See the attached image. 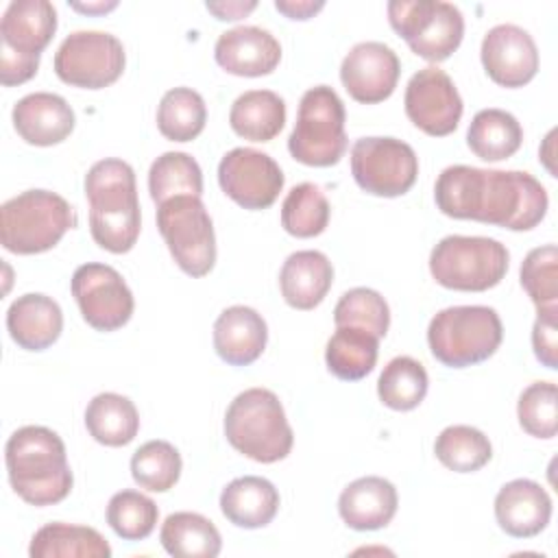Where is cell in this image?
<instances>
[{
    "instance_id": "obj_1",
    "label": "cell",
    "mask_w": 558,
    "mask_h": 558,
    "mask_svg": "<svg viewBox=\"0 0 558 558\" xmlns=\"http://www.w3.org/2000/svg\"><path fill=\"white\" fill-rule=\"evenodd\" d=\"M438 209L458 220H477L510 231H530L547 214V190L530 172L445 168L434 185Z\"/></svg>"
},
{
    "instance_id": "obj_2",
    "label": "cell",
    "mask_w": 558,
    "mask_h": 558,
    "mask_svg": "<svg viewBox=\"0 0 558 558\" xmlns=\"http://www.w3.org/2000/svg\"><path fill=\"white\" fill-rule=\"evenodd\" d=\"M11 488L31 506H52L72 490V471L65 445L44 425L15 429L4 447Z\"/></svg>"
},
{
    "instance_id": "obj_3",
    "label": "cell",
    "mask_w": 558,
    "mask_h": 558,
    "mask_svg": "<svg viewBox=\"0 0 558 558\" xmlns=\"http://www.w3.org/2000/svg\"><path fill=\"white\" fill-rule=\"evenodd\" d=\"M89 201V231L109 253H129L142 227L133 168L122 159H100L85 174Z\"/></svg>"
},
{
    "instance_id": "obj_4",
    "label": "cell",
    "mask_w": 558,
    "mask_h": 558,
    "mask_svg": "<svg viewBox=\"0 0 558 558\" xmlns=\"http://www.w3.org/2000/svg\"><path fill=\"white\" fill-rule=\"evenodd\" d=\"M225 436L235 451L262 464L283 460L294 442L283 405L268 388H248L229 403Z\"/></svg>"
},
{
    "instance_id": "obj_5",
    "label": "cell",
    "mask_w": 558,
    "mask_h": 558,
    "mask_svg": "<svg viewBox=\"0 0 558 558\" xmlns=\"http://www.w3.org/2000/svg\"><path fill=\"white\" fill-rule=\"evenodd\" d=\"M74 227V209L50 190H26L0 207V242L17 255L50 251Z\"/></svg>"
},
{
    "instance_id": "obj_6",
    "label": "cell",
    "mask_w": 558,
    "mask_h": 558,
    "mask_svg": "<svg viewBox=\"0 0 558 558\" xmlns=\"http://www.w3.org/2000/svg\"><path fill=\"white\" fill-rule=\"evenodd\" d=\"M501 340V318L488 305L440 310L427 327L432 355L449 368H464L488 360L499 349Z\"/></svg>"
},
{
    "instance_id": "obj_7",
    "label": "cell",
    "mask_w": 558,
    "mask_h": 558,
    "mask_svg": "<svg viewBox=\"0 0 558 558\" xmlns=\"http://www.w3.org/2000/svg\"><path fill=\"white\" fill-rule=\"evenodd\" d=\"M57 31L48 0H13L0 20V83L22 85L37 74L41 50Z\"/></svg>"
},
{
    "instance_id": "obj_8",
    "label": "cell",
    "mask_w": 558,
    "mask_h": 558,
    "mask_svg": "<svg viewBox=\"0 0 558 558\" xmlns=\"http://www.w3.org/2000/svg\"><path fill=\"white\" fill-rule=\"evenodd\" d=\"M344 120V105L329 85L310 87L299 102L296 122L288 137L290 155L305 166H336L349 146Z\"/></svg>"
},
{
    "instance_id": "obj_9",
    "label": "cell",
    "mask_w": 558,
    "mask_h": 558,
    "mask_svg": "<svg viewBox=\"0 0 558 558\" xmlns=\"http://www.w3.org/2000/svg\"><path fill=\"white\" fill-rule=\"evenodd\" d=\"M508 248L493 238L447 235L429 253V272L442 288L484 292L508 272Z\"/></svg>"
},
{
    "instance_id": "obj_10",
    "label": "cell",
    "mask_w": 558,
    "mask_h": 558,
    "mask_svg": "<svg viewBox=\"0 0 558 558\" xmlns=\"http://www.w3.org/2000/svg\"><path fill=\"white\" fill-rule=\"evenodd\" d=\"M388 22L414 54L434 63L449 59L464 37L460 9L442 0H392Z\"/></svg>"
},
{
    "instance_id": "obj_11",
    "label": "cell",
    "mask_w": 558,
    "mask_h": 558,
    "mask_svg": "<svg viewBox=\"0 0 558 558\" xmlns=\"http://www.w3.org/2000/svg\"><path fill=\"white\" fill-rule=\"evenodd\" d=\"M157 227L177 266L205 277L216 264V235L201 196H174L157 205Z\"/></svg>"
},
{
    "instance_id": "obj_12",
    "label": "cell",
    "mask_w": 558,
    "mask_h": 558,
    "mask_svg": "<svg viewBox=\"0 0 558 558\" xmlns=\"http://www.w3.org/2000/svg\"><path fill=\"white\" fill-rule=\"evenodd\" d=\"M124 63L122 41L105 31H74L61 41L54 54L57 76L83 89H102L116 83Z\"/></svg>"
},
{
    "instance_id": "obj_13",
    "label": "cell",
    "mask_w": 558,
    "mask_h": 558,
    "mask_svg": "<svg viewBox=\"0 0 558 558\" xmlns=\"http://www.w3.org/2000/svg\"><path fill=\"white\" fill-rule=\"evenodd\" d=\"M351 174L364 192L395 198L414 185L418 157L403 140L360 137L351 148Z\"/></svg>"
},
{
    "instance_id": "obj_14",
    "label": "cell",
    "mask_w": 558,
    "mask_h": 558,
    "mask_svg": "<svg viewBox=\"0 0 558 558\" xmlns=\"http://www.w3.org/2000/svg\"><path fill=\"white\" fill-rule=\"evenodd\" d=\"M70 288L85 323L96 331H116L133 316V294L122 275L107 264L78 266Z\"/></svg>"
},
{
    "instance_id": "obj_15",
    "label": "cell",
    "mask_w": 558,
    "mask_h": 558,
    "mask_svg": "<svg viewBox=\"0 0 558 558\" xmlns=\"http://www.w3.org/2000/svg\"><path fill=\"white\" fill-rule=\"evenodd\" d=\"M218 183L233 203L255 211L277 201L283 187V172L270 155L240 146L220 159Z\"/></svg>"
},
{
    "instance_id": "obj_16",
    "label": "cell",
    "mask_w": 558,
    "mask_h": 558,
    "mask_svg": "<svg viewBox=\"0 0 558 558\" xmlns=\"http://www.w3.org/2000/svg\"><path fill=\"white\" fill-rule=\"evenodd\" d=\"M403 105L410 122L432 137L453 133L464 109L451 76L436 65L421 68L412 74Z\"/></svg>"
},
{
    "instance_id": "obj_17",
    "label": "cell",
    "mask_w": 558,
    "mask_h": 558,
    "mask_svg": "<svg viewBox=\"0 0 558 558\" xmlns=\"http://www.w3.org/2000/svg\"><path fill=\"white\" fill-rule=\"evenodd\" d=\"M401 74L397 52L381 41L355 44L340 65V81L349 96L362 105H375L392 96Z\"/></svg>"
},
{
    "instance_id": "obj_18",
    "label": "cell",
    "mask_w": 558,
    "mask_h": 558,
    "mask_svg": "<svg viewBox=\"0 0 558 558\" xmlns=\"http://www.w3.org/2000/svg\"><path fill=\"white\" fill-rule=\"evenodd\" d=\"M482 65L501 87H523L538 72V48L517 24H497L482 39Z\"/></svg>"
},
{
    "instance_id": "obj_19",
    "label": "cell",
    "mask_w": 558,
    "mask_h": 558,
    "mask_svg": "<svg viewBox=\"0 0 558 558\" xmlns=\"http://www.w3.org/2000/svg\"><path fill=\"white\" fill-rule=\"evenodd\" d=\"M216 63L235 76H266L281 61V46L259 26H235L216 39Z\"/></svg>"
},
{
    "instance_id": "obj_20",
    "label": "cell",
    "mask_w": 558,
    "mask_h": 558,
    "mask_svg": "<svg viewBox=\"0 0 558 558\" xmlns=\"http://www.w3.org/2000/svg\"><path fill=\"white\" fill-rule=\"evenodd\" d=\"M495 519L499 527L514 538L541 534L551 519V497L534 480H512L495 497Z\"/></svg>"
},
{
    "instance_id": "obj_21",
    "label": "cell",
    "mask_w": 558,
    "mask_h": 558,
    "mask_svg": "<svg viewBox=\"0 0 558 558\" xmlns=\"http://www.w3.org/2000/svg\"><path fill=\"white\" fill-rule=\"evenodd\" d=\"M74 111L65 98L50 92H35L20 98L13 107L17 135L33 146H52L74 131Z\"/></svg>"
},
{
    "instance_id": "obj_22",
    "label": "cell",
    "mask_w": 558,
    "mask_h": 558,
    "mask_svg": "<svg viewBox=\"0 0 558 558\" xmlns=\"http://www.w3.org/2000/svg\"><path fill=\"white\" fill-rule=\"evenodd\" d=\"M266 340V320L253 307L231 305L214 323V349L231 366L253 364L264 353Z\"/></svg>"
},
{
    "instance_id": "obj_23",
    "label": "cell",
    "mask_w": 558,
    "mask_h": 558,
    "mask_svg": "<svg viewBox=\"0 0 558 558\" xmlns=\"http://www.w3.org/2000/svg\"><path fill=\"white\" fill-rule=\"evenodd\" d=\"M397 506L399 497L395 484L379 475H366L351 482L338 499L342 521L357 532L386 527L392 521Z\"/></svg>"
},
{
    "instance_id": "obj_24",
    "label": "cell",
    "mask_w": 558,
    "mask_h": 558,
    "mask_svg": "<svg viewBox=\"0 0 558 558\" xmlns=\"http://www.w3.org/2000/svg\"><path fill=\"white\" fill-rule=\"evenodd\" d=\"M7 329L17 347L26 351H44L61 336L63 314L54 299L28 292L9 305Z\"/></svg>"
},
{
    "instance_id": "obj_25",
    "label": "cell",
    "mask_w": 558,
    "mask_h": 558,
    "mask_svg": "<svg viewBox=\"0 0 558 558\" xmlns=\"http://www.w3.org/2000/svg\"><path fill=\"white\" fill-rule=\"evenodd\" d=\"M333 283V266L320 251H296L288 255L279 272V288L294 310H314Z\"/></svg>"
},
{
    "instance_id": "obj_26",
    "label": "cell",
    "mask_w": 558,
    "mask_h": 558,
    "mask_svg": "<svg viewBox=\"0 0 558 558\" xmlns=\"http://www.w3.org/2000/svg\"><path fill=\"white\" fill-rule=\"evenodd\" d=\"M220 510L229 523L257 530L275 519L279 510V493L266 477H235L220 493Z\"/></svg>"
},
{
    "instance_id": "obj_27",
    "label": "cell",
    "mask_w": 558,
    "mask_h": 558,
    "mask_svg": "<svg viewBox=\"0 0 558 558\" xmlns=\"http://www.w3.org/2000/svg\"><path fill=\"white\" fill-rule=\"evenodd\" d=\"M229 124L248 142H270L286 124V102L270 89H248L233 100Z\"/></svg>"
},
{
    "instance_id": "obj_28",
    "label": "cell",
    "mask_w": 558,
    "mask_h": 558,
    "mask_svg": "<svg viewBox=\"0 0 558 558\" xmlns=\"http://www.w3.org/2000/svg\"><path fill=\"white\" fill-rule=\"evenodd\" d=\"M31 558H109L111 547L105 536L87 525L46 523L39 527L28 547Z\"/></svg>"
},
{
    "instance_id": "obj_29",
    "label": "cell",
    "mask_w": 558,
    "mask_h": 558,
    "mask_svg": "<svg viewBox=\"0 0 558 558\" xmlns=\"http://www.w3.org/2000/svg\"><path fill=\"white\" fill-rule=\"evenodd\" d=\"M85 427L96 442L105 447H124L140 432V414L129 397L100 392L87 403Z\"/></svg>"
},
{
    "instance_id": "obj_30",
    "label": "cell",
    "mask_w": 558,
    "mask_h": 558,
    "mask_svg": "<svg viewBox=\"0 0 558 558\" xmlns=\"http://www.w3.org/2000/svg\"><path fill=\"white\" fill-rule=\"evenodd\" d=\"M523 142V129L519 120L504 109H482L473 116L466 144L475 157L484 161H501L512 157Z\"/></svg>"
},
{
    "instance_id": "obj_31",
    "label": "cell",
    "mask_w": 558,
    "mask_h": 558,
    "mask_svg": "<svg viewBox=\"0 0 558 558\" xmlns=\"http://www.w3.org/2000/svg\"><path fill=\"white\" fill-rule=\"evenodd\" d=\"M379 338L360 327H338L327 342L325 362L331 375L344 381L366 377L377 362Z\"/></svg>"
},
{
    "instance_id": "obj_32",
    "label": "cell",
    "mask_w": 558,
    "mask_h": 558,
    "mask_svg": "<svg viewBox=\"0 0 558 558\" xmlns=\"http://www.w3.org/2000/svg\"><path fill=\"white\" fill-rule=\"evenodd\" d=\"M159 541L177 558H216L222 547L218 527L198 512L170 514L161 525Z\"/></svg>"
},
{
    "instance_id": "obj_33",
    "label": "cell",
    "mask_w": 558,
    "mask_h": 558,
    "mask_svg": "<svg viewBox=\"0 0 558 558\" xmlns=\"http://www.w3.org/2000/svg\"><path fill=\"white\" fill-rule=\"evenodd\" d=\"M427 386L425 366L410 355H397L384 366L377 379V395L386 408L408 412L425 399Z\"/></svg>"
},
{
    "instance_id": "obj_34",
    "label": "cell",
    "mask_w": 558,
    "mask_h": 558,
    "mask_svg": "<svg viewBox=\"0 0 558 558\" xmlns=\"http://www.w3.org/2000/svg\"><path fill=\"white\" fill-rule=\"evenodd\" d=\"M207 122V107L198 92L174 87L161 96L157 107V129L170 142H192Z\"/></svg>"
},
{
    "instance_id": "obj_35",
    "label": "cell",
    "mask_w": 558,
    "mask_h": 558,
    "mask_svg": "<svg viewBox=\"0 0 558 558\" xmlns=\"http://www.w3.org/2000/svg\"><path fill=\"white\" fill-rule=\"evenodd\" d=\"M150 198L161 205L174 196H201L203 172L196 159L187 153L170 150L159 155L148 170Z\"/></svg>"
},
{
    "instance_id": "obj_36",
    "label": "cell",
    "mask_w": 558,
    "mask_h": 558,
    "mask_svg": "<svg viewBox=\"0 0 558 558\" xmlns=\"http://www.w3.org/2000/svg\"><path fill=\"white\" fill-rule=\"evenodd\" d=\"M436 458L456 473L480 471L493 458L490 440L484 432L471 425H449L434 442Z\"/></svg>"
},
{
    "instance_id": "obj_37",
    "label": "cell",
    "mask_w": 558,
    "mask_h": 558,
    "mask_svg": "<svg viewBox=\"0 0 558 558\" xmlns=\"http://www.w3.org/2000/svg\"><path fill=\"white\" fill-rule=\"evenodd\" d=\"M329 201L314 183L294 185L281 205V227L294 238L320 235L329 225Z\"/></svg>"
},
{
    "instance_id": "obj_38",
    "label": "cell",
    "mask_w": 558,
    "mask_h": 558,
    "mask_svg": "<svg viewBox=\"0 0 558 558\" xmlns=\"http://www.w3.org/2000/svg\"><path fill=\"white\" fill-rule=\"evenodd\" d=\"M181 453L168 440H148L131 458L135 484L153 493L170 490L181 477Z\"/></svg>"
},
{
    "instance_id": "obj_39",
    "label": "cell",
    "mask_w": 558,
    "mask_h": 558,
    "mask_svg": "<svg viewBox=\"0 0 558 558\" xmlns=\"http://www.w3.org/2000/svg\"><path fill=\"white\" fill-rule=\"evenodd\" d=\"M157 519V504L137 490H120L107 504V523L124 541H144L150 536Z\"/></svg>"
},
{
    "instance_id": "obj_40",
    "label": "cell",
    "mask_w": 558,
    "mask_h": 558,
    "mask_svg": "<svg viewBox=\"0 0 558 558\" xmlns=\"http://www.w3.org/2000/svg\"><path fill=\"white\" fill-rule=\"evenodd\" d=\"M333 323L336 327H360L384 338L390 327V307L377 290L353 288L336 303Z\"/></svg>"
},
{
    "instance_id": "obj_41",
    "label": "cell",
    "mask_w": 558,
    "mask_h": 558,
    "mask_svg": "<svg viewBox=\"0 0 558 558\" xmlns=\"http://www.w3.org/2000/svg\"><path fill=\"white\" fill-rule=\"evenodd\" d=\"M521 286L536 312L558 310V248L545 244L532 248L521 264Z\"/></svg>"
},
{
    "instance_id": "obj_42",
    "label": "cell",
    "mask_w": 558,
    "mask_h": 558,
    "mask_svg": "<svg viewBox=\"0 0 558 558\" xmlns=\"http://www.w3.org/2000/svg\"><path fill=\"white\" fill-rule=\"evenodd\" d=\"M523 432L534 438H554L558 432V388L551 381L530 384L517 403Z\"/></svg>"
},
{
    "instance_id": "obj_43",
    "label": "cell",
    "mask_w": 558,
    "mask_h": 558,
    "mask_svg": "<svg viewBox=\"0 0 558 558\" xmlns=\"http://www.w3.org/2000/svg\"><path fill=\"white\" fill-rule=\"evenodd\" d=\"M532 349L543 366L558 368V310L538 312L532 327Z\"/></svg>"
},
{
    "instance_id": "obj_44",
    "label": "cell",
    "mask_w": 558,
    "mask_h": 558,
    "mask_svg": "<svg viewBox=\"0 0 558 558\" xmlns=\"http://www.w3.org/2000/svg\"><path fill=\"white\" fill-rule=\"evenodd\" d=\"M205 7H207V11H211L216 15V20L233 22V20H240V17L248 15L257 7V2L255 0H248V2H242V0H227L225 2L222 0V2H207Z\"/></svg>"
},
{
    "instance_id": "obj_45",
    "label": "cell",
    "mask_w": 558,
    "mask_h": 558,
    "mask_svg": "<svg viewBox=\"0 0 558 558\" xmlns=\"http://www.w3.org/2000/svg\"><path fill=\"white\" fill-rule=\"evenodd\" d=\"M323 7L325 2H314V0H275V9L290 20H310Z\"/></svg>"
},
{
    "instance_id": "obj_46",
    "label": "cell",
    "mask_w": 558,
    "mask_h": 558,
    "mask_svg": "<svg viewBox=\"0 0 558 558\" xmlns=\"http://www.w3.org/2000/svg\"><path fill=\"white\" fill-rule=\"evenodd\" d=\"M118 2H94V4H78V2H72V9L76 11H83V13H107L111 9H116Z\"/></svg>"
}]
</instances>
